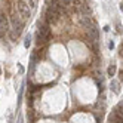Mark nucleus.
Instances as JSON below:
<instances>
[{
    "mask_svg": "<svg viewBox=\"0 0 123 123\" xmlns=\"http://www.w3.org/2000/svg\"><path fill=\"white\" fill-rule=\"evenodd\" d=\"M49 36H50V30H49V25L46 24H39V30H37V34H36V39H37V45H42L49 40Z\"/></svg>",
    "mask_w": 123,
    "mask_h": 123,
    "instance_id": "f257e3e1",
    "label": "nucleus"
},
{
    "mask_svg": "<svg viewBox=\"0 0 123 123\" xmlns=\"http://www.w3.org/2000/svg\"><path fill=\"white\" fill-rule=\"evenodd\" d=\"M16 9H18L19 12V16L22 19H28L31 16V11L28 9V5H25L24 2H18V5H16Z\"/></svg>",
    "mask_w": 123,
    "mask_h": 123,
    "instance_id": "7ed1b4c3",
    "label": "nucleus"
},
{
    "mask_svg": "<svg viewBox=\"0 0 123 123\" xmlns=\"http://www.w3.org/2000/svg\"><path fill=\"white\" fill-rule=\"evenodd\" d=\"M116 70H117V68H116V65L111 64V65L108 67V70H107V74H108L110 77H111V76H114V74H116Z\"/></svg>",
    "mask_w": 123,
    "mask_h": 123,
    "instance_id": "0eeeda50",
    "label": "nucleus"
},
{
    "mask_svg": "<svg viewBox=\"0 0 123 123\" xmlns=\"http://www.w3.org/2000/svg\"><path fill=\"white\" fill-rule=\"evenodd\" d=\"M22 122H24V120H22V116H19V117H18V123H22Z\"/></svg>",
    "mask_w": 123,
    "mask_h": 123,
    "instance_id": "9d476101",
    "label": "nucleus"
},
{
    "mask_svg": "<svg viewBox=\"0 0 123 123\" xmlns=\"http://www.w3.org/2000/svg\"><path fill=\"white\" fill-rule=\"evenodd\" d=\"M111 91L114 93H120V83L117 80H111Z\"/></svg>",
    "mask_w": 123,
    "mask_h": 123,
    "instance_id": "39448f33",
    "label": "nucleus"
},
{
    "mask_svg": "<svg viewBox=\"0 0 123 123\" xmlns=\"http://www.w3.org/2000/svg\"><path fill=\"white\" fill-rule=\"evenodd\" d=\"M58 3L61 5V6H64V7H67V6H71L74 2L73 0H58Z\"/></svg>",
    "mask_w": 123,
    "mask_h": 123,
    "instance_id": "423d86ee",
    "label": "nucleus"
},
{
    "mask_svg": "<svg viewBox=\"0 0 123 123\" xmlns=\"http://www.w3.org/2000/svg\"><path fill=\"white\" fill-rule=\"evenodd\" d=\"M119 74H120V79H123V71H120Z\"/></svg>",
    "mask_w": 123,
    "mask_h": 123,
    "instance_id": "9b49d317",
    "label": "nucleus"
},
{
    "mask_svg": "<svg viewBox=\"0 0 123 123\" xmlns=\"http://www.w3.org/2000/svg\"><path fill=\"white\" fill-rule=\"evenodd\" d=\"M7 25H9V22H7V18H6L3 13H0V37H2L3 34L7 31Z\"/></svg>",
    "mask_w": 123,
    "mask_h": 123,
    "instance_id": "20e7f679",
    "label": "nucleus"
},
{
    "mask_svg": "<svg viewBox=\"0 0 123 123\" xmlns=\"http://www.w3.org/2000/svg\"><path fill=\"white\" fill-rule=\"evenodd\" d=\"M120 11H122V12H123V3H122V5H120Z\"/></svg>",
    "mask_w": 123,
    "mask_h": 123,
    "instance_id": "f8f14e48",
    "label": "nucleus"
},
{
    "mask_svg": "<svg viewBox=\"0 0 123 123\" xmlns=\"http://www.w3.org/2000/svg\"><path fill=\"white\" fill-rule=\"evenodd\" d=\"M11 22H12V31L16 34V36H19V34L22 33V28H24V22H22V19H19L16 15H13L12 19H11Z\"/></svg>",
    "mask_w": 123,
    "mask_h": 123,
    "instance_id": "f03ea898",
    "label": "nucleus"
},
{
    "mask_svg": "<svg viewBox=\"0 0 123 123\" xmlns=\"http://www.w3.org/2000/svg\"><path fill=\"white\" fill-rule=\"evenodd\" d=\"M31 45V37H30V34H28V36H25V40H24V46L25 48H28Z\"/></svg>",
    "mask_w": 123,
    "mask_h": 123,
    "instance_id": "6e6552de",
    "label": "nucleus"
},
{
    "mask_svg": "<svg viewBox=\"0 0 123 123\" xmlns=\"http://www.w3.org/2000/svg\"><path fill=\"white\" fill-rule=\"evenodd\" d=\"M0 74H2V70H0Z\"/></svg>",
    "mask_w": 123,
    "mask_h": 123,
    "instance_id": "ddd939ff",
    "label": "nucleus"
},
{
    "mask_svg": "<svg viewBox=\"0 0 123 123\" xmlns=\"http://www.w3.org/2000/svg\"><path fill=\"white\" fill-rule=\"evenodd\" d=\"M33 2H36V0H33Z\"/></svg>",
    "mask_w": 123,
    "mask_h": 123,
    "instance_id": "4468645a",
    "label": "nucleus"
},
{
    "mask_svg": "<svg viewBox=\"0 0 123 123\" xmlns=\"http://www.w3.org/2000/svg\"><path fill=\"white\" fill-rule=\"evenodd\" d=\"M108 48H110V49H113V48H114V42H113V40L108 43Z\"/></svg>",
    "mask_w": 123,
    "mask_h": 123,
    "instance_id": "1a4fd4ad",
    "label": "nucleus"
}]
</instances>
